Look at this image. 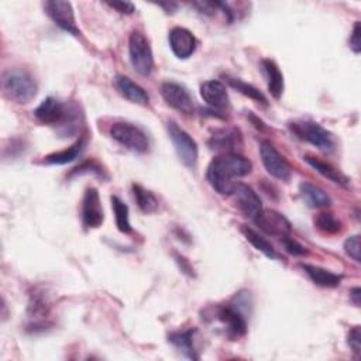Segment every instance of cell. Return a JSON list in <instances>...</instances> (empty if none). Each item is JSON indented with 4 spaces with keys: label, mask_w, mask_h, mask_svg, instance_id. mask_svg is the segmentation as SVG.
<instances>
[{
    "label": "cell",
    "mask_w": 361,
    "mask_h": 361,
    "mask_svg": "<svg viewBox=\"0 0 361 361\" xmlns=\"http://www.w3.org/2000/svg\"><path fill=\"white\" fill-rule=\"evenodd\" d=\"M253 164L249 158L237 154H223L215 158L206 172V179L210 187L220 195H232L235 179L249 175Z\"/></svg>",
    "instance_id": "cell-1"
},
{
    "label": "cell",
    "mask_w": 361,
    "mask_h": 361,
    "mask_svg": "<svg viewBox=\"0 0 361 361\" xmlns=\"http://www.w3.org/2000/svg\"><path fill=\"white\" fill-rule=\"evenodd\" d=\"M289 128L298 139L314 146L324 153H333L336 149L333 134L318 123L310 120H295L289 123Z\"/></svg>",
    "instance_id": "cell-2"
},
{
    "label": "cell",
    "mask_w": 361,
    "mask_h": 361,
    "mask_svg": "<svg viewBox=\"0 0 361 361\" xmlns=\"http://www.w3.org/2000/svg\"><path fill=\"white\" fill-rule=\"evenodd\" d=\"M5 94L16 103H28L37 95V85L34 79L23 71H9L3 75Z\"/></svg>",
    "instance_id": "cell-3"
},
{
    "label": "cell",
    "mask_w": 361,
    "mask_h": 361,
    "mask_svg": "<svg viewBox=\"0 0 361 361\" xmlns=\"http://www.w3.org/2000/svg\"><path fill=\"white\" fill-rule=\"evenodd\" d=\"M128 56L133 68L143 76H149L154 68V57L150 41L140 31H133L128 40Z\"/></svg>",
    "instance_id": "cell-4"
},
{
    "label": "cell",
    "mask_w": 361,
    "mask_h": 361,
    "mask_svg": "<svg viewBox=\"0 0 361 361\" xmlns=\"http://www.w3.org/2000/svg\"><path fill=\"white\" fill-rule=\"evenodd\" d=\"M110 135L119 144L135 153H146L150 147L147 134L140 127L127 121H117L112 124Z\"/></svg>",
    "instance_id": "cell-5"
},
{
    "label": "cell",
    "mask_w": 361,
    "mask_h": 361,
    "mask_svg": "<svg viewBox=\"0 0 361 361\" xmlns=\"http://www.w3.org/2000/svg\"><path fill=\"white\" fill-rule=\"evenodd\" d=\"M169 139L175 147V151L183 161V164L191 169H194L198 164V144L191 135L180 128L175 121H168L167 124Z\"/></svg>",
    "instance_id": "cell-6"
},
{
    "label": "cell",
    "mask_w": 361,
    "mask_h": 361,
    "mask_svg": "<svg viewBox=\"0 0 361 361\" xmlns=\"http://www.w3.org/2000/svg\"><path fill=\"white\" fill-rule=\"evenodd\" d=\"M44 9L47 12L49 17L65 33L81 37V30L75 20L74 8L69 2H62V0H51V2H45Z\"/></svg>",
    "instance_id": "cell-7"
},
{
    "label": "cell",
    "mask_w": 361,
    "mask_h": 361,
    "mask_svg": "<svg viewBox=\"0 0 361 361\" xmlns=\"http://www.w3.org/2000/svg\"><path fill=\"white\" fill-rule=\"evenodd\" d=\"M161 95L171 108L180 113L192 115L195 112V101L183 83L172 81L164 82L161 86Z\"/></svg>",
    "instance_id": "cell-8"
},
{
    "label": "cell",
    "mask_w": 361,
    "mask_h": 361,
    "mask_svg": "<svg viewBox=\"0 0 361 361\" xmlns=\"http://www.w3.org/2000/svg\"><path fill=\"white\" fill-rule=\"evenodd\" d=\"M216 318L226 326V333L233 340L240 339L247 332V321L243 312L232 305L219 306L216 309Z\"/></svg>",
    "instance_id": "cell-9"
},
{
    "label": "cell",
    "mask_w": 361,
    "mask_h": 361,
    "mask_svg": "<svg viewBox=\"0 0 361 361\" xmlns=\"http://www.w3.org/2000/svg\"><path fill=\"white\" fill-rule=\"evenodd\" d=\"M105 220V212L101 203L99 192L95 188H87L82 201V221L86 229H98Z\"/></svg>",
    "instance_id": "cell-10"
},
{
    "label": "cell",
    "mask_w": 361,
    "mask_h": 361,
    "mask_svg": "<svg viewBox=\"0 0 361 361\" xmlns=\"http://www.w3.org/2000/svg\"><path fill=\"white\" fill-rule=\"evenodd\" d=\"M201 96L215 113H226L230 109L228 89L220 81L203 82L201 85Z\"/></svg>",
    "instance_id": "cell-11"
},
{
    "label": "cell",
    "mask_w": 361,
    "mask_h": 361,
    "mask_svg": "<svg viewBox=\"0 0 361 361\" xmlns=\"http://www.w3.org/2000/svg\"><path fill=\"white\" fill-rule=\"evenodd\" d=\"M261 161L268 174L280 180H288L291 178V168L285 158L277 151V149L269 142H262L260 146Z\"/></svg>",
    "instance_id": "cell-12"
},
{
    "label": "cell",
    "mask_w": 361,
    "mask_h": 361,
    "mask_svg": "<svg viewBox=\"0 0 361 361\" xmlns=\"http://www.w3.org/2000/svg\"><path fill=\"white\" fill-rule=\"evenodd\" d=\"M254 223L265 233L276 237H288L291 235V223L285 216L276 210H261L254 219Z\"/></svg>",
    "instance_id": "cell-13"
},
{
    "label": "cell",
    "mask_w": 361,
    "mask_h": 361,
    "mask_svg": "<svg viewBox=\"0 0 361 361\" xmlns=\"http://www.w3.org/2000/svg\"><path fill=\"white\" fill-rule=\"evenodd\" d=\"M168 40H169V47L172 53L180 60L190 58L196 51L198 47L196 37L184 27L172 28L169 31Z\"/></svg>",
    "instance_id": "cell-14"
},
{
    "label": "cell",
    "mask_w": 361,
    "mask_h": 361,
    "mask_svg": "<svg viewBox=\"0 0 361 361\" xmlns=\"http://www.w3.org/2000/svg\"><path fill=\"white\" fill-rule=\"evenodd\" d=\"M34 116L42 124L56 126L67 120L68 110L62 102L56 98H47L41 102V105L35 109Z\"/></svg>",
    "instance_id": "cell-15"
},
{
    "label": "cell",
    "mask_w": 361,
    "mask_h": 361,
    "mask_svg": "<svg viewBox=\"0 0 361 361\" xmlns=\"http://www.w3.org/2000/svg\"><path fill=\"white\" fill-rule=\"evenodd\" d=\"M232 196L235 198L239 209L247 216L254 219L261 210H262V203L260 196L254 192L253 188H250L246 184H236Z\"/></svg>",
    "instance_id": "cell-16"
},
{
    "label": "cell",
    "mask_w": 361,
    "mask_h": 361,
    "mask_svg": "<svg viewBox=\"0 0 361 361\" xmlns=\"http://www.w3.org/2000/svg\"><path fill=\"white\" fill-rule=\"evenodd\" d=\"M242 146V134L237 128H219L209 139V147L215 151H221L226 154L235 153L237 147Z\"/></svg>",
    "instance_id": "cell-17"
},
{
    "label": "cell",
    "mask_w": 361,
    "mask_h": 361,
    "mask_svg": "<svg viewBox=\"0 0 361 361\" xmlns=\"http://www.w3.org/2000/svg\"><path fill=\"white\" fill-rule=\"evenodd\" d=\"M115 85L119 90V94L123 98H126L127 101H130L133 103H137V105H143V106L149 103V101H150L149 94L139 83H135L130 78L119 75L115 79Z\"/></svg>",
    "instance_id": "cell-18"
},
{
    "label": "cell",
    "mask_w": 361,
    "mask_h": 361,
    "mask_svg": "<svg viewBox=\"0 0 361 361\" xmlns=\"http://www.w3.org/2000/svg\"><path fill=\"white\" fill-rule=\"evenodd\" d=\"M302 268L316 285L324 288H336L342 284L343 277L332 273L329 269L316 267V265H309V264H302Z\"/></svg>",
    "instance_id": "cell-19"
},
{
    "label": "cell",
    "mask_w": 361,
    "mask_h": 361,
    "mask_svg": "<svg viewBox=\"0 0 361 361\" xmlns=\"http://www.w3.org/2000/svg\"><path fill=\"white\" fill-rule=\"evenodd\" d=\"M299 192L306 202L308 206L313 209H322V208H329L332 205L330 196L319 187H316L309 183H302L299 185Z\"/></svg>",
    "instance_id": "cell-20"
},
{
    "label": "cell",
    "mask_w": 361,
    "mask_h": 361,
    "mask_svg": "<svg viewBox=\"0 0 361 361\" xmlns=\"http://www.w3.org/2000/svg\"><path fill=\"white\" fill-rule=\"evenodd\" d=\"M262 69L268 81V90L276 99H278L284 92V75L278 65L271 60H262Z\"/></svg>",
    "instance_id": "cell-21"
},
{
    "label": "cell",
    "mask_w": 361,
    "mask_h": 361,
    "mask_svg": "<svg viewBox=\"0 0 361 361\" xmlns=\"http://www.w3.org/2000/svg\"><path fill=\"white\" fill-rule=\"evenodd\" d=\"M305 161L314 169L318 171L322 176L328 178L329 180H332V183L335 184H339V185H347L349 184V178L342 174L339 169H336L333 165L319 160V158H314V157H305Z\"/></svg>",
    "instance_id": "cell-22"
},
{
    "label": "cell",
    "mask_w": 361,
    "mask_h": 361,
    "mask_svg": "<svg viewBox=\"0 0 361 361\" xmlns=\"http://www.w3.org/2000/svg\"><path fill=\"white\" fill-rule=\"evenodd\" d=\"M242 233L244 235L246 240L258 251H261L264 255H267L271 260H281V254L274 249L268 240H265L262 236H260L255 230H253L249 226H243Z\"/></svg>",
    "instance_id": "cell-23"
},
{
    "label": "cell",
    "mask_w": 361,
    "mask_h": 361,
    "mask_svg": "<svg viewBox=\"0 0 361 361\" xmlns=\"http://www.w3.org/2000/svg\"><path fill=\"white\" fill-rule=\"evenodd\" d=\"M194 336L195 330H184V332H175L169 335V342L183 353L185 357L191 360H198L199 355L195 350L194 344Z\"/></svg>",
    "instance_id": "cell-24"
},
{
    "label": "cell",
    "mask_w": 361,
    "mask_h": 361,
    "mask_svg": "<svg viewBox=\"0 0 361 361\" xmlns=\"http://www.w3.org/2000/svg\"><path fill=\"white\" fill-rule=\"evenodd\" d=\"M85 149V140L81 139L79 142H76L74 146H71L69 149L67 150H62V151H58V153H54L49 157H45L44 162L45 164H50V165H65L68 162H72L75 161L81 153Z\"/></svg>",
    "instance_id": "cell-25"
},
{
    "label": "cell",
    "mask_w": 361,
    "mask_h": 361,
    "mask_svg": "<svg viewBox=\"0 0 361 361\" xmlns=\"http://www.w3.org/2000/svg\"><path fill=\"white\" fill-rule=\"evenodd\" d=\"M226 81H228V83L233 87V89H236L237 92H240L242 95H244V96H247V98H250L251 101H254V102H257V103H260V105H264V106H267V98L264 96V94L262 92H260V90L257 89V87H254L253 85H250V83H247V82H244V81H242V79H239V78H233V76H226Z\"/></svg>",
    "instance_id": "cell-26"
},
{
    "label": "cell",
    "mask_w": 361,
    "mask_h": 361,
    "mask_svg": "<svg viewBox=\"0 0 361 361\" xmlns=\"http://www.w3.org/2000/svg\"><path fill=\"white\" fill-rule=\"evenodd\" d=\"M28 312H30V318L34 319V325L33 326L44 324V321L47 319V316L50 313L49 302L45 301V298L41 294H34L31 301H30Z\"/></svg>",
    "instance_id": "cell-27"
},
{
    "label": "cell",
    "mask_w": 361,
    "mask_h": 361,
    "mask_svg": "<svg viewBox=\"0 0 361 361\" xmlns=\"http://www.w3.org/2000/svg\"><path fill=\"white\" fill-rule=\"evenodd\" d=\"M112 208L116 217V226L121 233H131V224H130V215H128V206L119 199L117 196H112Z\"/></svg>",
    "instance_id": "cell-28"
},
{
    "label": "cell",
    "mask_w": 361,
    "mask_h": 361,
    "mask_svg": "<svg viewBox=\"0 0 361 361\" xmlns=\"http://www.w3.org/2000/svg\"><path fill=\"white\" fill-rule=\"evenodd\" d=\"M133 195L144 213H153L158 209V199L142 185H133Z\"/></svg>",
    "instance_id": "cell-29"
},
{
    "label": "cell",
    "mask_w": 361,
    "mask_h": 361,
    "mask_svg": "<svg viewBox=\"0 0 361 361\" xmlns=\"http://www.w3.org/2000/svg\"><path fill=\"white\" fill-rule=\"evenodd\" d=\"M314 226L328 235H336L342 230V223L332 213H321L316 216Z\"/></svg>",
    "instance_id": "cell-30"
},
{
    "label": "cell",
    "mask_w": 361,
    "mask_h": 361,
    "mask_svg": "<svg viewBox=\"0 0 361 361\" xmlns=\"http://www.w3.org/2000/svg\"><path fill=\"white\" fill-rule=\"evenodd\" d=\"M344 250L349 257H351L355 262H360V236H351L344 243Z\"/></svg>",
    "instance_id": "cell-31"
},
{
    "label": "cell",
    "mask_w": 361,
    "mask_h": 361,
    "mask_svg": "<svg viewBox=\"0 0 361 361\" xmlns=\"http://www.w3.org/2000/svg\"><path fill=\"white\" fill-rule=\"evenodd\" d=\"M349 346L358 355L361 353V330L360 326H354L349 333Z\"/></svg>",
    "instance_id": "cell-32"
},
{
    "label": "cell",
    "mask_w": 361,
    "mask_h": 361,
    "mask_svg": "<svg viewBox=\"0 0 361 361\" xmlns=\"http://www.w3.org/2000/svg\"><path fill=\"white\" fill-rule=\"evenodd\" d=\"M360 34H361V24H360V22H355L353 31L350 34V49L353 50L354 54H360V51H361Z\"/></svg>",
    "instance_id": "cell-33"
},
{
    "label": "cell",
    "mask_w": 361,
    "mask_h": 361,
    "mask_svg": "<svg viewBox=\"0 0 361 361\" xmlns=\"http://www.w3.org/2000/svg\"><path fill=\"white\" fill-rule=\"evenodd\" d=\"M283 243H284V246H285V250H287L288 253L294 254V255H305V254L308 253L306 249H305L303 246H301L296 240L291 239V236L284 237V239H283Z\"/></svg>",
    "instance_id": "cell-34"
},
{
    "label": "cell",
    "mask_w": 361,
    "mask_h": 361,
    "mask_svg": "<svg viewBox=\"0 0 361 361\" xmlns=\"http://www.w3.org/2000/svg\"><path fill=\"white\" fill-rule=\"evenodd\" d=\"M108 6L124 15H131L135 10V6L131 2H108Z\"/></svg>",
    "instance_id": "cell-35"
},
{
    "label": "cell",
    "mask_w": 361,
    "mask_h": 361,
    "mask_svg": "<svg viewBox=\"0 0 361 361\" xmlns=\"http://www.w3.org/2000/svg\"><path fill=\"white\" fill-rule=\"evenodd\" d=\"M360 292H361V289L357 287V288H353L351 291H350V298H351V301H353V303L355 305V306H360Z\"/></svg>",
    "instance_id": "cell-36"
}]
</instances>
